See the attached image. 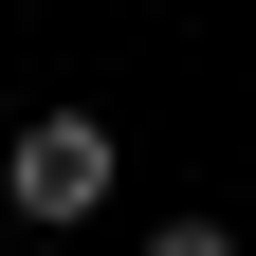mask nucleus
<instances>
[{
    "label": "nucleus",
    "instance_id": "f257e3e1",
    "mask_svg": "<svg viewBox=\"0 0 256 256\" xmlns=\"http://www.w3.org/2000/svg\"><path fill=\"white\" fill-rule=\"evenodd\" d=\"M0 202H18V220H92V202H110V128H92V110H37L18 146H0Z\"/></svg>",
    "mask_w": 256,
    "mask_h": 256
},
{
    "label": "nucleus",
    "instance_id": "f03ea898",
    "mask_svg": "<svg viewBox=\"0 0 256 256\" xmlns=\"http://www.w3.org/2000/svg\"><path fill=\"white\" fill-rule=\"evenodd\" d=\"M146 256H238V220H165V238H146Z\"/></svg>",
    "mask_w": 256,
    "mask_h": 256
}]
</instances>
